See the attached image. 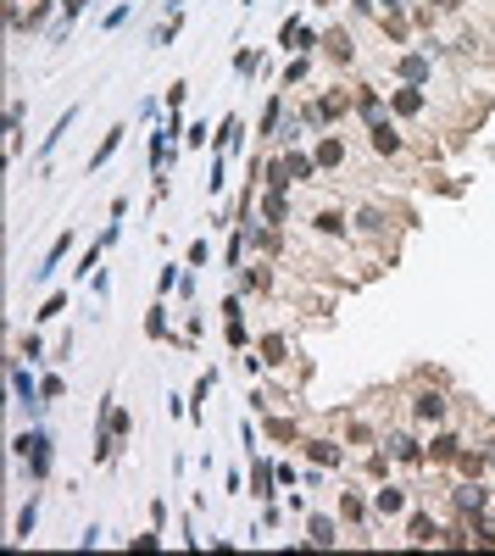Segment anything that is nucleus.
Here are the masks:
<instances>
[{
  "instance_id": "obj_1",
  "label": "nucleus",
  "mask_w": 495,
  "mask_h": 556,
  "mask_svg": "<svg viewBox=\"0 0 495 556\" xmlns=\"http://www.w3.org/2000/svg\"><path fill=\"white\" fill-rule=\"evenodd\" d=\"M412 412H417V423H440L445 418V395H417Z\"/></svg>"
},
{
  "instance_id": "obj_2",
  "label": "nucleus",
  "mask_w": 495,
  "mask_h": 556,
  "mask_svg": "<svg viewBox=\"0 0 495 556\" xmlns=\"http://www.w3.org/2000/svg\"><path fill=\"white\" fill-rule=\"evenodd\" d=\"M401 506H406V495H401L395 484H384V490H379V512L390 517V512H401Z\"/></svg>"
}]
</instances>
